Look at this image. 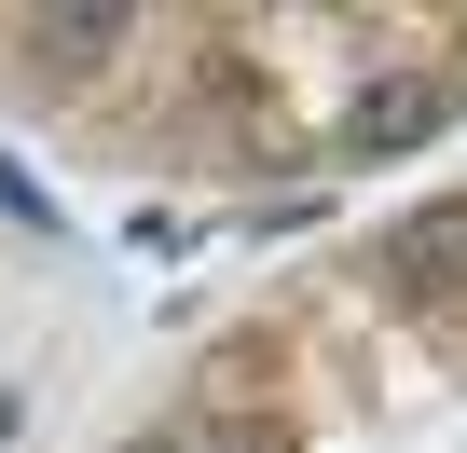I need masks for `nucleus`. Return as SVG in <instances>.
Segmentation results:
<instances>
[{
	"label": "nucleus",
	"instance_id": "f257e3e1",
	"mask_svg": "<svg viewBox=\"0 0 467 453\" xmlns=\"http://www.w3.org/2000/svg\"><path fill=\"white\" fill-rule=\"evenodd\" d=\"M440 110H453V83H440V69H385V83H358V110H344V151H358V165H385V151L440 138Z\"/></svg>",
	"mask_w": 467,
	"mask_h": 453
},
{
	"label": "nucleus",
	"instance_id": "f03ea898",
	"mask_svg": "<svg viewBox=\"0 0 467 453\" xmlns=\"http://www.w3.org/2000/svg\"><path fill=\"white\" fill-rule=\"evenodd\" d=\"M385 289L399 303H453L467 289V206H412L399 234H385Z\"/></svg>",
	"mask_w": 467,
	"mask_h": 453
},
{
	"label": "nucleus",
	"instance_id": "7ed1b4c3",
	"mask_svg": "<svg viewBox=\"0 0 467 453\" xmlns=\"http://www.w3.org/2000/svg\"><path fill=\"white\" fill-rule=\"evenodd\" d=\"M110 42H124V15H110V0H83V15H42V28H28V56H42L56 83H69V69H97Z\"/></svg>",
	"mask_w": 467,
	"mask_h": 453
},
{
	"label": "nucleus",
	"instance_id": "20e7f679",
	"mask_svg": "<svg viewBox=\"0 0 467 453\" xmlns=\"http://www.w3.org/2000/svg\"><path fill=\"white\" fill-rule=\"evenodd\" d=\"M179 453H289V426H262V412H220V426H192Z\"/></svg>",
	"mask_w": 467,
	"mask_h": 453
},
{
	"label": "nucleus",
	"instance_id": "39448f33",
	"mask_svg": "<svg viewBox=\"0 0 467 453\" xmlns=\"http://www.w3.org/2000/svg\"><path fill=\"white\" fill-rule=\"evenodd\" d=\"M0 439H15V398H0Z\"/></svg>",
	"mask_w": 467,
	"mask_h": 453
}]
</instances>
